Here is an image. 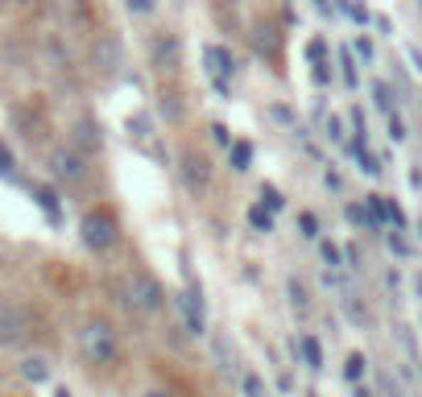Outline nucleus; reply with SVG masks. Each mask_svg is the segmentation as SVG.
<instances>
[{
  "mask_svg": "<svg viewBox=\"0 0 422 397\" xmlns=\"http://www.w3.org/2000/svg\"><path fill=\"white\" fill-rule=\"evenodd\" d=\"M75 149H83V153H95L99 145H104V137H99V124H95L92 116H83L79 124H75V141H70Z\"/></svg>",
  "mask_w": 422,
  "mask_h": 397,
  "instance_id": "obj_11",
  "label": "nucleus"
},
{
  "mask_svg": "<svg viewBox=\"0 0 422 397\" xmlns=\"http://www.w3.org/2000/svg\"><path fill=\"white\" fill-rule=\"evenodd\" d=\"M211 137L220 141V145H232V133H228L224 124H211Z\"/></svg>",
  "mask_w": 422,
  "mask_h": 397,
  "instance_id": "obj_35",
  "label": "nucleus"
},
{
  "mask_svg": "<svg viewBox=\"0 0 422 397\" xmlns=\"http://www.w3.org/2000/svg\"><path fill=\"white\" fill-rule=\"evenodd\" d=\"M124 4H129V13H137V17L153 13V0H124Z\"/></svg>",
  "mask_w": 422,
  "mask_h": 397,
  "instance_id": "obj_31",
  "label": "nucleus"
},
{
  "mask_svg": "<svg viewBox=\"0 0 422 397\" xmlns=\"http://www.w3.org/2000/svg\"><path fill=\"white\" fill-rule=\"evenodd\" d=\"M178 310H183V323H187V335H203L207 331V315H203V285L199 281H187V290L178 294Z\"/></svg>",
  "mask_w": 422,
  "mask_h": 397,
  "instance_id": "obj_8",
  "label": "nucleus"
},
{
  "mask_svg": "<svg viewBox=\"0 0 422 397\" xmlns=\"http://www.w3.org/2000/svg\"><path fill=\"white\" fill-rule=\"evenodd\" d=\"M389 249H394L398 257H410V244H406V236H401V228H394V232H389Z\"/></svg>",
  "mask_w": 422,
  "mask_h": 397,
  "instance_id": "obj_29",
  "label": "nucleus"
},
{
  "mask_svg": "<svg viewBox=\"0 0 422 397\" xmlns=\"http://www.w3.org/2000/svg\"><path fill=\"white\" fill-rule=\"evenodd\" d=\"M315 9H319V13H331V4H328V0H315Z\"/></svg>",
  "mask_w": 422,
  "mask_h": 397,
  "instance_id": "obj_37",
  "label": "nucleus"
},
{
  "mask_svg": "<svg viewBox=\"0 0 422 397\" xmlns=\"http://www.w3.org/2000/svg\"><path fill=\"white\" fill-rule=\"evenodd\" d=\"M328 137H331V141H344V124H340V116L328 120Z\"/></svg>",
  "mask_w": 422,
  "mask_h": 397,
  "instance_id": "obj_34",
  "label": "nucleus"
},
{
  "mask_svg": "<svg viewBox=\"0 0 422 397\" xmlns=\"http://www.w3.org/2000/svg\"><path fill=\"white\" fill-rule=\"evenodd\" d=\"M364 364H369V360H364L360 352H352L348 360H344V376H348V381H360V376H364Z\"/></svg>",
  "mask_w": 422,
  "mask_h": 397,
  "instance_id": "obj_18",
  "label": "nucleus"
},
{
  "mask_svg": "<svg viewBox=\"0 0 422 397\" xmlns=\"http://www.w3.org/2000/svg\"><path fill=\"white\" fill-rule=\"evenodd\" d=\"M203 58H207V70H211V79H236V58H232V50H224V46H207L203 50Z\"/></svg>",
  "mask_w": 422,
  "mask_h": 397,
  "instance_id": "obj_10",
  "label": "nucleus"
},
{
  "mask_svg": "<svg viewBox=\"0 0 422 397\" xmlns=\"http://www.w3.org/2000/svg\"><path fill=\"white\" fill-rule=\"evenodd\" d=\"M348 219L360 224V228H369V207H364V203H348Z\"/></svg>",
  "mask_w": 422,
  "mask_h": 397,
  "instance_id": "obj_28",
  "label": "nucleus"
},
{
  "mask_svg": "<svg viewBox=\"0 0 422 397\" xmlns=\"http://www.w3.org/2000/svg\"><path fill=\"white\" fill-rule=\"evenodd\" d=\"M290 294H294V306H306V290H303V281H294V278H290Z\"/></svg>",
  "mask_w": 422,
  "mask_h": 397,
  "instance_id": "obj_33",
  "label": "nucleus"
},
{
  "mask_svg": "<svg viewBox=\"0 0 422 397\" xmlns=\"http://www.w3.org/2000/svg\"><path fill=\"white\" fill-rule=\"evenodd\" d=\"M183 183H187L190 190H203L211 183V162L199 149H187V153H183Z\"/></svg>",
  "mask_w": 422,
  "mask_h": 397,
  "instance_id": "obj_9",
  "label": "nucleus"
},
{
  "mask_svg": "<svg viewBox=\"0 0 422 397\" xmlns=\"http://www.w3.org/2000/svg\"><path fill=\"white\" fill-rule=\"evenodd\" d=\"M389 137H394V141H406V124H401L398 112H389Z\"/></svg>",
  "mask_w": 422,
  "mask_h": 397,
  "instance_id": "obj_30",
  "label": "nucleus"
},
{
  "mask_svg": "<svg viewBox=\"0 0 422 397\" xmlns=\"http://www.w3.org/2000/svg\"><path fill=\"white\" fill-rule=\"evenodd\" d=\"M306 58H310V62H328V42H323V38H310V42H306Z\"/></svg>",
  "mask_w": 422,
  "mask_h": 397,
  "instance_id": "obj_25",
  "label": "nucleus"
},
{
  "mask_svg": "<svg viewBox=\"0 0 422 397\" xmlns=\"http://www.w3.org/2000/svg\"><path fill=\"white\" fill-rule=\"evenodd\" d=\"M54 397H70V389H58V393H54Z\"/></svg>",
  "mask_w": 422,
  "mask_h": 397,
  "instance_id": "obj_38",
  "label": "nucleus"
},
{
  "mask_svg": "<svg viewBox=\"0 0 422 397\" xmlns=\"http://www.w3.org/2000/svg\"><path fill=\"white\" fill-rule=\"evenodd\" d=\"M344 13H348L356 25H369V21H373V17H369V9H364L360 0H344Z\"/></svg>",
  "mask_w": 422,
  "mask_h": 397,
  "instance_id": "obj_23",
  "label": "nucleus"
},
{
  "mask_svg": "<svg viewBox=\"0 0 422 397\" xmlns=\"http://www.w3.org/2000/svg\"><path fill=\"white\" fill-rule=\"evenodd\" d=\"M21 376L29 381V385H46V381H50L46 356H25V360H21Z\"/></svg>",
  "mask_w": 422,
  "mask_h": 397,
  "instance_id": "obj_13",
  "label": "nucleus"
},
{
  "mask_svg": "<svg viewBox=\"0 0 422 397\" xmlns=\"http://www.w3.org/2000/svg\"><path fill=\"white\" fill-rule=\"evenodd\" d=\"M373 95H377V108H381V112H394V95H389L385 83H373Z\"/></svg>",
  "mask_w": 422,
  "mask_h": 397,
  "instance_id": "obj_27",
  "label": "nucleus"
},
{
  "mask_svg": "<svg viewBox=\"0 0 422 397\" xmlns=\"http://www.w3.org/2000/svg\"><path fill=\"white\" fill-rule=\"evenodd\" d=\"M418 236H422V219H418Z\"/></svg>",
  "mask_w": 422,
  "mask_h": 397,
  "instance_id": "obj_40",
  "label": "nucleus"
},
{
  "mask_svg": "<svg viewBox=\"0 0 422 397\" xmlns=\"http://www.w3.org/2000/svg\"><path fill=\"white\" fill-rule=\"evenodd\" d=\"M249 224H253L257 232H274V211L265 207V203H253V207H249Z\"/></svg>",
  "mask_w": 422,
  "mask_h": 397,
  "instance_id": "obj_16",
  "label": "nucleus"
},
{
  "mask_svg": "<svg viewBox=\"0 0 422 397\" xmlns=\"http://www.w3.org/2000/svg\"><path fill=\"white\" fill-rule=\"evenodd\" d=\"M33 339V319L17 303H0V348H25Z\"/></svg>",
  "mask_w": 422,
  "mask_h": 397,
  "instance_id": "obj_4",
  "label": "nucleus"
},
{
  "mask_svg": "<svg viewBox=\"0 0 422 397\" xmlns=\"http://www.w3.org/2000/svg\"><path fill=\"white\" fill-rule=\"evenodd\" d=\"M79 356L92 364V369H117L124 348H120V331L112 319L92 315L83 327H79Z\"/></svg>",
  "mask_w": 422,
  "mask_h": 397,
  "instance_id": "obj_1",
  "label": "nucleus"
},
{
  "mask_svg": "<svg viewBox=\"0 0 422 397\" xmlns=\"http://www.w3.org/2000/svg\"><path fill=\"white\" fill-rule=\"evenodd\" d=\"M228 162H232L236 174H244V170L253 165V145H249V141H236V137H232V145H228Z\"/></svg>",
  "mask_w": 422,
  "mask_h": 397,
  "instance_id": "obj_15",
  "label": "nucleus"
},
{
  "mask_svg": "<svg viewBox=\"0 0 422 397\" xmlns=\"http://www.w3.org/2000/svg\"><path fill=\"white\" fill-rule=\"evenodd\" d=\"M92 67L104 75V79H112L120 67H124V46H120V38L112 33V29H104L99 38H95L92 46Z\"/></svg>",
  "mask_w": 422,
  "mask_h": 397,
  "instance_id": "obj_7",
  "label": "nucleus"
},
{
  "mask_svg": "<svg viewBox=\"0 0 422 397\" xmlns=\"http://www.w3.org/2000/svg\"><path fill=\"white\" fill-rule=\"evenodd\" d=\"M79 240L83 249L95 253V257H108L112 249L120 244V219L112 207H87L83 219H79Z\"/></svg>",
  "mask_w": 422,
  "mask_h": 397,
  "instance_id": "obj_2",
  "label": "nucleus"
},
{
  "mask_svg": "<svg viewBox=\"0 0 422 397\" xmlns=\"http://www.w3.org/2000/svg\"><path fill=\"white\" fill-rule=\"evenodd\" d=\"M385 219H389L394 228H401V232H406V211H401L394 199H385Z\"/></svg>",
  "mask_w": 422,
  "mask_h": 397,
  "instance_id": "obj_26",
  "label": "nucleus"
},
{
  "mask_svg": "<svg viewBox=\"0 0 422 397\" xmlns=\"http://www.w3.org/2000/svg\"><path fill=\"white\" fill-rule=\"evenodd\" d=\"M410 62H414V67L422 70V50H410Z\"/></svg>",
  "mask_w": 422,
  "mask_h": 397,
  "instance_id": "obj_36",
  "label": "nucleus"
},
{
  "mask_svg": "<svg viewBox=\"0 0 422 397\" xmlns=\"http://www.w3.org/2000/svg\"><path fill=\"white\" fill-rule=\"evenodd\" d=\"M149 62L162 75H178L183 70V38L174 29H158L153 42H149Z\"/></svg>",
  "mask_w": 422,
  "mask_h": 397,
  "instance_id": "obj_5",
  "label": "nucleus"
},
{
  "mask_svg": "<svg viewBox=\"0 0 422 397\" xmlns=\"http://www.w3.org/2000/svg\"><path fill=\"white\" fill-rule=\"evenodd\" d=\"M298 352H303V364L306 369H323V348H319V339L306 331V335H298Z\"/></svg>",
  "mask_w": 422,
  "mask_h": 397,
  "instance_id": "obj_14",
  "label": "nucleus"
},
{
  "mask_svg": "<svg viewBox=\"0 0 422 397\" xmlns=\"http://www.w3.org/2000/svg\"><path fill=\"white\" fill-rule=\"evenodd\" d=\"M33 199H38V207L46 211L54 224L63 219V207H58V190L50 187V183H38V187H33Z\"/></svg>",
  "mask_w": 422,
  "mask_h": 397,
  "instance_id": "obj_12",
  "label": "nucleus"
},
{
  "mask_svg": "<svg viewBox=\"0 0 422 397\" xmlns=\"http://www.w3.org/2000/svg\"><path fill=\"white\" fill-rule=\"evenodd\" d=\"M319 257L328 261L331 269H335V265H344V253H340V249H335L331 240H323V236H319Z\"/></svg>",
  "mask_w": 422,
  "mask_h": 397,
  "instance_id": "obj_21",
  "label": "nucleus"
},
{
  "mask_svg": "<svg viewBox=\"0 0 422 397\" xmlns=\"http://www.w3.org/2000/svg\"><path fill=\"white\" fill-rule=\"evenodd\" d=\"M298 228H303L306 240H319V219H315L310 211H298Z\"/></svg>",
  "mask_w": 422,
  "mask_h": 397,
  "instance_id": "obj_24",
  "label": "nucleus"
},
{
  "mask_svg": "<svg viewBox=\"0 0 422 397\" xmlns=\"http://www.w3.org/2000/svg\"><path fill=\"white\" fill-rule=\"evenodd\" d=\"M261 203H265L269 211H281V207H286V199H281V190L274 187V183H265V187H261Z\"/></svg>",
  "mask_w": 422,
  "mask_h": 397,
  "instance_id": "obj_19",
  "label": "nucleus"
},
{
  "mask_svg": "<svg viewBox=\"0 0 422 397\" xmlns=\"http://www.w3.org/2000/svg\"><path fill=\"white\" fill-rule=\"evenodd\" d=\"M340 75H344V83H348V87H356V83H360V75H356V58H352L348 50H340Z\"/></svg>",
  "mask_w": 422,
  "mask_h": 397,
  "instance_id": "obj_17",
  "label": "nucleus"
},
{
  "mask_svg": "<svg viewBox=\"0 0 422 397\" xmlns=\"http://www.w3.org/2000/svg\"><path fill=\"white\" fill-rule=\"evenodd\" d=\"M50 178H54L58 187H83V183L92 178L87 153L75 149V145H58V149L50 153Z\"/></svg>",
  "mask_w": 422,
  "mask_h": 397,
  "instance_id": "obj_3",
  "label": "nucleus"
},
{
  "mask_svg": "<svg viewBox=\"0 0 422 397\" xmlns=\"http://www.w3.org/2000/svg\"><path fill=\"white\" fill-rule=\"evenodd\" d=\"M145 397H170V393H145Z\"/></svg>",
  "mask_w": 422,
  "mask_h": 397,
  "instance_id": "obj_39",
  "label": "nucleus"
},
{
  "mask_svg": "<svg viewBox=\"0 0 422 397\" xmlns=\"http://www.w3.org/2000/svg\"><path fill=\"white\" fill-rule=\"evenodd\" d=\"M129 133H133V137H149V133H153L149 116H145V112H133V116H129Z\"/></svg>",
  "mask_w": 422,
  "mask_h": 397,
  "instance_id": "obj_20",
  "label": "nucleus"
},
{
  "mask_svg": "<svg viewBox=\"0 0 422 397\" xmlns=\"http://www.w3.org/2000/svg\"><path fill=\"white\" fill-rule=\"evenodd\" d=\"M240 389H244V397H269V393H265V381H261L257 373L244 376V381H240Z\"/></svg>",
  "mask_w": 422,
  "mask_h": 397,
  "instance_id": "obj_22",
  "label": "nucleus"
},
{
  "mask_svg": "<svg viewBox=\"0 0 422 397\" xmlns=\"http://www.w3.org/2000/svg\"><path fill=\"white\" fill-rule=\"evenodd\" d=\"M129 294H133V306H141V310H162L166 306V285L149 269H133V278H129Z\"/></svg>",
  "mask_w": 422,
  "mask_h": 397,
  "instance_id": "obj_6",
  "label": "nucleus"
},
{
  "mask_svg": "<svg viewBox=\"0 0 422 397\" xmlns=\"http://www.w3.org/2000/svg\"><path fill=\"white\" fill-rule=\"evenodd\" d=\"M356 54H360L364 62H373V42H369V38H356Z\"/></svg>",
  "mask_w": 422,
  "mask_h": 397,
  "instance_id": "obj_32",
  "label": "nucleus"
}]
</instances>
